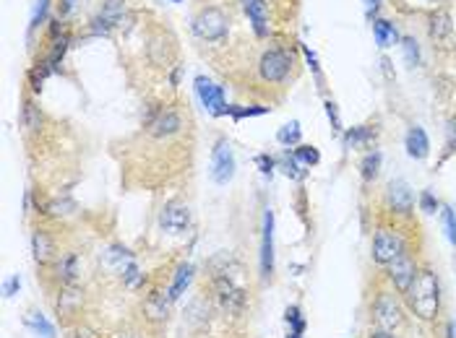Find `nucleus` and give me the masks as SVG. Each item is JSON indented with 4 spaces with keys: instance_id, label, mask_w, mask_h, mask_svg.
Wrapping results in <instances>:
<instances>
[{
    "instance_id": "obj_1",
    "label": "nucleus",
    "mask_w": 456,
    "mask_h": 338,
    "mask_svg": "<svg viewBox=\"0 0 456 338\" xmlns=\"http://www.w3.org/2000/svg\"><path fill=\"white\" fill-rule=\"evenodd\" d=\"M407 307L415 312V318L433 323L441 315V281L433 268H420L415 284L407 289Z\"/></svg>"
},
{
    "instance_id": "obj_2",
    "label": "nucleus",
    "mask_w": 456,
    "mask_h": 338,
    "mask_svg": "<svg viewBox=\"0 0 456 338\" xmlns=\"http://www.w3.org/2000/svg\"><path fill=\"white\" fill-rule=\"evenodd\" d=\"M373 320L380 330H394L404 323V304H401L399 294L394 291H378L373 300Z\"/></svg>"
},
{
    "instance_id": "obj_3",
    "label": "nucleus",
    "mask_w": 456,
    "mask_h": 338,
    "mask_svg": "<svg viewBox=\"0 0 456 338\" xmlns=\"http://www.w3.org/2000/svg\"><path fill=\"white\" fill-rule=\"evenodd\" d=\"M404 250H407V242H404V237H401L397 229L380 226L378 232L373 235V247H371L373 263H378L386 268V265H389L391 260H397Z\"/></svg>"
},
{
    "instance_id": "obj_4",
    "label": "nucleus",
    "mask_w": 456,
    "mask_h": 338,
    "mask_svg": "<svg viewBox=\"0 0 456 338\" xmlns=\"http://www.w3.org/2000/svg\"><path fill=\"white\" fill-rule=\"evenodd\" d=\"M258 73L266 84H285L292 73V55L282 47H269L258 60Z\"/></svg>"
},
{
    "instance_id": "obj_5",
    "label": "nucleus",
    "mask_w": 456,
    "mask_h": 338,
    "mask_svg": "<svg viewBox=\"0 0 456 338\" xmlns=\"http://www.w3.org/2000/svg\"><path fill=\"white\" fill-rule=\"evenodd\" d=\"M193 31L204 42H222L229 31V19L219 8L209 6V8L199 10V16L193 19Z\"/></svg>"
},
{
    "instance_id": "obj_6",
    "label": "nucleus",
    "mask_w": 456,
    "mask_h": 338,
    "mask_svg": "<svg viewBox=\"0 0 456 338\" xmlns=\"http://www.w3.org/2000/svg\"><path fill=\"white\" fill-rule=\"evenodd\" d=\"M418 273H420V265L409 250H404L397 260H391V263L386 265V279L394 284L397 294H407V289L415 284V279H418Z\"/></svg>"
},
{
    "instance_id": "obj_7",
    "label": "nucleus",
    "mask_w": 456,
    "mask_h": 338,
    "mask_svg": "<svg viewBox=\"0 0 456 338\" xmlns=\"http://www.w3.org/2000/svg\"><path fill=\"white\" fill-rule=\"evenodd\" d=\"M193 86H196V94H199L204 110H206L211 117H222V115L229 112V104H227V99H225V89L214 84L211 78H206V75H196Z\"/></svg>"
},
{
    "instance_id": "obj_8",
    "label": "nucleus",
    "mask_w": 456,
    "mask_h": 338,
    "mask_svg": "<svg viewBox=\"0 0 456 338\" xmlns=\"http://www.w3.org/2000/svg\"><path fill=\"white\" fill-rule=\"evenodd\" d=\"M235 151L229 146L227 138H219L214 143V151H211V179L217 182V185H227L229 179L235 177Z\"/></svg>"
},
{
    "instance_id": "obj_9",
    "label": "nucleus",
    "mask_w": 456,
    "mask_h": 338,
    "mask_svg": "<svg viewBox=\"0 0 456 338\" xmlns=\"http://www.w3.org/2000/svg\"><path fill=\"white\" fill-rule=\"evenodd\" d=\"M214 294H217L219 307L229 315H243L248 304V294L240 286H235V281L229 276H217L214 279Z\"/></svg>"
},
{
    "instance_id": "obj_10",
    "label": "nucleus",
    "mask_w": 456,
    "mask_h": 338,
    "mask_svg": "<svg viewBox=\"0 0 456 338\" xmlns=\"http://www.w3.org/2000/svg\"><path fill=\"white\" fill-rule=\"evenodd\" d=\"M146 131L152 138H172L183 131V115L172 107H164V110H157V112L146 120Z\"/></svg>"
},
{
    "instance_id": "obj_11",
    "label": "nucleus",
    "mask_w": 456,
    "mask_h": 338,
    "mask_svg": "<svg viewBox=\"0 0 456 338\" xmlns=\"http://www.w3.org/2000/svg\"><path fill=\"white\" fill-rule=\"evenodd\" d=\"M159 226L170 235H183L190 226V208L183 200H170L159 211Z\"/></svg>"
},
{
    "instance_id": "obj_12",
    "label": "nucleus",
    "mask_w": 456,
    "mask_h": 338,
    "mask_svg": "<svg viewBox=\"0 0 456 338\" xmlns=\"http://www.w3.org/2000/svg\"><path fill=\"white\" fill-rule=\"evenodd\" d=\"M386 206L397 216H409L415 211V193L404 179H391L386 188Z\"/></svg>"
},
{
    "instance_id": "obj_13",
    "label": "nucleus",
    "mask_w": 456,
    "mask_h": 338,
    "mask_svg": "<svg viewBox=\"0 0 456 338\" xmlns=\"http://www.w3.org/2000/svg\"><path fill=\"white\" fill-rule=\"evenodd\" d=\"M264 237H261V279L271 281L274 276V211L266 208L264 211Z\"/></svg>"
},
{
    "instance_id": "obj_14",
    "label": "nucleus",
    "mask_w": 456,
    "mask_h": 338,
    "mask_svg": "<svg viewBox=\"0 0 456 338\" xmlns=\"http://www.w3.org/2000/svg\"><path fill=\"white\" fill-rule=\"evenodd\" d=\"M123 8H125V0H105L102 10L92 19V31L94 34H110L120 24V19H123Z\"/></svg>"
},
{
    "instance_id": "obj_15",
    "label": "nucleus",
    "mask_w": 456,
    "mask_h": 338,
    "mask_svg": "<svg viewBox=\"0 0 456 338\" xmlns=\"http://www.w3.org/2000/svg\"><path fill=\"white\" fill-rule=\"evenodd\" d=\"M170 304L172 302L167 300V294H159V291H152L146 300H143V318L149 323H167L170 320Z\"/></svg>"
},
{
    "instance_id": "obj_16",
    "label": "nucleus",
    "mask_w": 456,
    "mask_h": 338,
    "mask_svg": "<svg viewBox=\"0 0 456 338\" xmlns=\"http://www.w3.org/2000/svg\"><path fill=\"white\" fill-rule=\"evenodd\" d=\"M55 240L50 237L48 229H37L34 235H31V255H34V260H37L39 265H48L55 260Z\"/></svg>"
},
{
    "instance_id": "obj_17",
    "label": "nucleus",
    "mask_w": 456,
    "mask_h": 338,
    "mask_svg": "<svg viewBox=\"0 0 456 338\" xmlns=\"http://www.w3.org/2000/svg\"><path fill=\"white\" fill-rule=\"evenodd\" d=\"M404 149H407L409 159H418L422 161L425 156L430 154V138L428 133L422 131L420 125H412L407 131V135H404Z\"/></svg>"
},
{
    "instance_id": "obj_18",
    "label": "nucleus",
    "mask_w": 456,
    "mask_h": 338,
    "mask_svg": "<svg viewBox=\"0 0 456 338\" xmlns=\"http://www.w3.org/2000/svg\"><path fill=\"white\" fill-rule=\"evenodd\" d=\"M243 8H245L248 19L253 24V31L258 37H266L269 34V3L266 0H243Z\"/></svg>"
},
{
    "instance_id": "obj_19",
    "label": "nucleus",
    "mask_w": 456,
    "mask_h": 338,
    "mask_svg": "<svg viewBox=\"0 0 456 338\" xmlns=\"http://www.w3.org/2000/svg\"><path fill=\"white\" fill-rule=\"evenodd\" d=\"M378 135V128L376 125H355L342 135L344 149H360V146H371Z\"/></svg>"
},
{
    "instance_id": "obj_20",
    "label": "nucleus",
    "mask_w": 456,
    "mask_h": 338,
    "mask_svg": "<svg viewBox=\"0 0 456 338\" xmlns=\"http://www.w3.org/2000/svg\"><path fill=\"white\" fill-rule=\"evenodd\" d=\"M193 273H196V268L190 263H180L178 265V271H175V276H172V284L170 289H167V300L170 302H178L188 291L190 281H193Z\"/></svg>"
},
{
    "instance_id": "obj_21",
    "label": "nucleus",
    "mask_w": 456,
    "mask_h": 338,
    "mask_svg": "<svg viewBox=\"0 0 456 338\" xmlns=\"http://www.w3.org/2000/svg\"><path fill=\"white\" fill-rule=\"evenodd\" d=\"M276 169L290 179H297V182H303L308 177V167H303L300 161L295 159V154H290V151H282L279 156H276Z\"/></svg>"
},
{
    "instance_id": "obj_22",
    "label": "nucleus",
    "mask_w": 456,
    "mask_h": 338,
    "mask_svg": "<svg viewBox=\"0 0 456 338\" xmlns=\"http://www.w3.org/2000/svg\"><path fill=\"white\" fill-rule=\"evenodd\" d=\"M373 37H376V45H378L380 50H389L391 45L401 42L397 27H394L391 21H386V19H376V21H373Z\"/></svg>"
},
{
    "instance_id": "obj_23",
    "label": "nucleus",
    "mask_w": 456,
    "mask_h": 338,
    "mask_svg": "<svg viewBox=\"0 0 456 338\" xmlns=\"http://www.w3.org/2000/svg\"><path fill=\"white\" fill-rule=\"evenodd\" d=\"M24 325L39 338H55V325H52L39 310H29L27 315H24Z\"/></svg>"
},
{
    "instance_id": "obj_24",
    "label": "nucleus",
    "mask_w": 456,
    "mask_h": 338,
    "mask_svg": "<svg viewBox=\"0 0 456 338\" xmlns=\"http://www.w3.org/2000/svg\"><path fill=\"white\" fill-rule=\"evenodd\" d=\"M55 271H57V279L66 284V286L76 284V279H78V255L76 253L63 255V258L55 263Z\"/></svg>"
},
{
    "instance_id": "obj_25",
    "label": "nucleus",
    "mask_w": 456,
    "mask_h": 338,
    "mask_svg": "<svg viewBox=\"0 0 456 338\" xmlns=\"http://www.w3.org/2000/svg\"><path fill=\"white\" fill-rule=\"evenodd\" d=\"M380 164H383V154H380L378 149L368 151L360 161V177L365 179V182H373V179L380 175Z\"/></svg>"
},
{
    "instance_id": "obj_26",
    "label": "nucleus",
    "mask_w": 456,
    "mask_h": 338,
    "mask_svg": "<svg viewBox=\"0 0 456 338\" xmlns=\"http://www.w3.org/2000/svg\"><path fill=\"white\" fill-rule=\"evenodd\" d=\"M209 302L204 300V297H199V300H193L188 304V315H185V318H188V323L190 325H193V328H204V325H206V323H209Z\"/></svg>"
},
{
    "instance_id": "obj_27",
    "label": "nucleus",
    "mask_w": 456,
    "mask_h": 338,
    "mask_svg": "<svg viewBox=\"0 0 456 338\" xmlns=\"http://www.w3.org/2000/svg\"><path fill=\"white\" fill-rule=\"evenodd\" d=\"M78 307H81V291L71 284V286L63 289L60 300H57V312H63V315H73Z\"/></svg>"
},
{
    "instance_id": "obj_28",
    "label": "nucleus",
    "mask_w": 456,
    "mask_h": 338,
    "mask_svg": "<svg viewBox=\"0 0 456 338\" xmlns=\"http://www.w3.org/2000/svg\"><path fill=\"white\" fill-rule=\"evenodd\" d=\"M300 138H303V128H300V122L297 120L287 122V125H282V128L276 131V141L282 143L285 149H290V146H300Z\"/></svg>"
},
{
    "instance_id": "obj_29",
    "label": "nucleus",
    "mask_w": 456,
    "mask_h": 338,
    "mask_svg": "<svg viewBox=\"0 0 456 338\" xmlns=\"http://www.w3.org/2000/svg\"><path fill=\"white\" fill-rule=\"evenodd\" d=\"M430 37L433 39H446L451 34V16H448L446 10H436L433 16H430Z\"/></svg>"
},
{
    "instance_id": "obj_30",
    "label": "nucleus",
    "mask_w": 456,
    "mask_h": 338,
    "mask_svg": "<svg viewBox=\"0 0 456 338\" xmlns=\"http://www.w3.org/2000/svg\"><path fill=\"white\" fill-rule=\"evenodd\" d=\"M21 122H24V128L31 133H37L39 128H42V112H39V107L31 102V99H27L24 107H21Z\"/></svg>"
},
{
    "instance_id": "obj_31",
    "label": "nucleus",
    "mask_w": 456,
    "mask_h": 338,
    "mask_svg": "<svg viewBox=\"0 0 456 338\" xmlns=\"http://www.w3.org/2000/svg\"><path fill=\"white\" fill-rule=\"evenodd\" d=\"M285 323L290 325V330L292 333H305L308 330V320H305L303 315V307L300 304H290L285 310Z\"/></svg>"
},
{
    "instance_id": "obj_32",
    "label": "nucleus",
    "mask_w": 456,
    "mask_h": 338,
    "mask_svg": "<svg viewBox=\"0 0 456 338\" xmlns=\"http://www.w3.org/2000/svg\"><path fill=\"white\" fill-rule=\"evenodd\" d=\"M292 154H295V159L300 161V164H303V167H315V164H318V161H321V151L315 149V146H308V143H300V146H295V151H292Z\"/></svg>"
},
{
    "instance_id": "obj_33",
    "label": "nucleus",
    "mask_w": 456,
    "mask_h": 338,
    "mask_svg": "<svg viewBox=\"0 0 456 338\" xmlns=\"http://www.w3.org/2000/svg\"><path fill=\"white\" fill-rule=\"evenodd\" d=\"M401 50H404V60H407L409 68L420 66V45L415 37H401Z\"/></svg>"
},
{
    "instance_id": "obj_34",
    "label": "nucleus",
    "mask_w": 456,
    "mask_h": 338,
    "mask_svg": "<svg viewBox=\"0 0 456 338\" xmlns=\"http://www.w3.org/2000/svg\"><path fill=\"white\" fill-rule=\"evenodd\" d=\"M73 211H76V203L68 200V198H63V200H50L48 206H45V214H50V216H71Z\"/></svg>"
},
{
    "instance_id": "obj_35",
    "label": "nucleus",
    "mask_w": 456,
    "mask_h": 338,
    "mask_svg": "<svg viewBox=\"0 0 456 338\" xmlns=\"http://www.w3.org/2000/svg\"><path fill=\"white\" fill-rule=\"evenodd\" d=\"M418 206L422 214H428V216H433V214H438L441 211V203H438V198L430 193V190H422L418 198Z\"/></svg>"
},
{
    "instance_id": "obj_36",
    "label": "nucleus",
    "mask_w": 456,
    "mask_h": 338,
    "mask_svg": "<svg viewBox=\"0 0 456 338\" xmlns=\"http://www.w3.org/2000/svg\"><path fill=\"white\" fill-rule=\"evenodd\" d=\"M269 107H229V117L232 120H245V117H258V115H266Z\"/></svg>"
},
{
    "instance_id": "obj_37",
    "label": "nucleus",
    "mask_w": 456,
    "mask_h": 338,
    "mask_svg": "<svg viewBox=\"0 0 456 338\" xmlns=\"http://www.w3.org/2000/svg\"><path fill=\"white\" fill-rule=\"evenodd\" d=\"M123 284L125 286H141L143 284V273L138 271V265H136L134 260H128V263L123 265Z\"/></svg>"
},
{
    "instance_id": "obj_38",
    "label": "nucleus",
    "mask_w": 456,
    "mask_h": 338,
    "mask_svg": "<svg viewBox=\"0 0 456 338\" xmlns=\"http://www.w3.org/2000/svg\"><path fill=\"white\" fill-rule=\"evenodd\" d=\"M441 216H443V224H446L448 242L456 247V211H454V208L443 206V208H441Z\"/></svg>"
},
{
    "instance_id": "obj_39",
    "label": "nucleus",
    "mask_w": 456,
    "mask_h": 338,
    "mask_svg": "<svg viewBox=\"0 0 456 338\" xmlns=\"http://www.w3.org/2000/svg\"><path fill=\"white\" fill-rule=\"evenodd\" d=\"M256 164H258V172H261L264 177H271L276 169V156H271V154H258Z\"/></svg>"
},
{
    "instance_id": "obj_40",
    "label": "nucleus",
    "mask_w": 456,
    "mask_h": 338,
    "mask_svg": "<svg viewBox=\"0 0 456 338\" xmlns=\"http://www.w3.org/2000/svg\"><path fill=\"white\" fill-rule=\"evenodd\" d=\"M48 8H50V0H37V8H34V16H31L29 31H34V29H37L42 21L48 19Z\"/></svg>"
},
{
    "instance_id": "obj_41",
    "label": "nucleus",
    "mask_w": 456,
    "mask_h": 338,
    "mask_svg": "<svg viewBox=\"0 0 456 338\" xmlns=\"http://www.w3.org/2000/svg\"><path fill=\"white\" fill-rule=\"evenodd\" d=\"M326 117H329V122H332V128L336 133L342 131V117H339V107L332 102V99H326Z\"/></svg>"
},
{
    "instance_id": "obj_42",
    "label": "nucleus",
    "mask_w": 456,
    "mask_h": 338,
    "mask_svg": "<svg viewBox=\"0 0 456 338\" xmlns=\"http://www.w3.org/2000/svg\"><path fill=\"white\" fill-rule=\"evenodd\" d=\"M19 289H21V276L16 273V276H10L8 281L3 284V297H6V300H13V297L19 294Z\"/></svg>"
},
{
    "instance_id": "obj_43",
    "label": "nucleus",
    "mask_w": 456,
    "mask_h": 338,
    "mask_svg": "<svg viewBox=\"0 0 456 338\" xmlns=\"http://www.w3.org/2000/svg\"><path fill=\"white\" fill-rule=\"evenodd\" d=\"M110 260H134V253L123 244H113L110 247Z\"/></svg>"
},
{
    "instance_id": "obj_44",
    "label": "nucleus",
    "mask_w": 456,
    "mask_h": 338,
    "mask_svg": "<svg viewBox=\"0 0 456 338\" xmlns=\"http://www.w3.org/2000/svg\"><path fill=\"white\" fill-rule=\"evenodd\" d=\"M446 149L456 151V117H451L446 125Z\"/></svg>"
},
{
    "instance_id": "obj_45",
    "label": "nucleus",
    "mask_w": 456,
    "mask_h": 338,
    "mask_svg": "<svg viewBox=\"0 0 456 338\" xmlns=\"http://www.w3.org/2000/svg\"><path fill=\"white\" fill-rule=\"evenodd\" d=\"M303 52H305V60L311 63V71H313L315 78L321 81V68H318V60H315V52H313V50H311V47H308V45H303Z\"/></svg>"
},
{
    "instance_id": "obj_46",
    "label": "nucleus",
    "mask_w": 456,
    "mask_h": 338,
    "mask_svg": "<svg viewBox=\"0 0 456 338\" xmlns=\"http://www.w3.org/2000/svg\"><path fill=\"white\" fill-rule=\"evenodd\" d=\"M362 3H365V16H368V21H376L378 8H380V0H362Z\"/></svg>"
},
{
    "instance_id": "obj_47",
    "label": "nucleus",
    "mask_w": 456,
    "mask_h": 338,
    "mask_svg": "<svg viewBox=\"0 0 456 338\" xmlns=\"http://www.w3.org/2000/svg\"><path fill=\"white\" fill-rule=\"evenodd\" d=\"M76 3L78 0H60V3H57V13H60V19H66L68 13L76 8Z\"/></svg>"
},
{
    "instance_id": "obj_48",
    "label": "nucleus",
    "mask_w": 456,
    "mask_h": 338,
    "mask_svg": "<svg viewBox=\"0 0 456 338\" xmlns=\"http://www.w3.org/2000/svg\"><path fill=\"white\" fill-rule=\"evenodd\" d=\"M71 338H99L92 328H76Z\"/></svg>"
},
{
    "instance_id": "obj_49",
    "label": "nucleus",
    "mask_w": 456,
    "mask_h": 338,
    "mask_svg": "<svg viewBox=\"0 0 456 338\" xmlns=\"http://www.w3.org/2000/svg\"><path fill=\"white\" fill-rule=\"evenodd\" d=\"M371 338H397L391 330H380V328H376V330H371Z\"/></svg>"
},
{
    "instance_id": "obj_50",
    "label": "nucleus",
    "mask_w": 456,
    "mask_h": 338,
    "mask_svg": "<svg viewBox=\"0 0 456 338\" xmlns=\"http://www.w3.org/2000/svg\"><path fill=\"white\" fill-rule=\"evenodd\" d=\"M446 338H456V320H448L446 323Z\"/></svg>"
},
{
    "instance_id": "obj_51",
    "label": "nucleus",
    "mask_w": 456,
    "mask_h": 338,
    "mask_svg": "<svg viewBox=\"0 0 456 338\" xmlns=\"http://www.w3.org/2000/svg\"><path fill=\"white\" fill-rule=\"evenodd\" d=\"M380 68H383V73L391 78V60H389V57H380Z\"/></svg>"
},
{
    "instance_id": "obj_52",
    "label": "nucleus",
    "mask_w": 456,
    "mask_h": 338,
    "mask_svg": "<svg viewBox=\"0 0 456 338\" xmlns=\"http://www.w3.org/2000/svg\"><path fill=\"white\" fill-rule=\"evenodd\" d=\"M180 73H183V68H175V71H172V75H170L172 86H178V81H180Z\"/></svg>"
},
{
    "instance_id": "obj_53",
    "label": "nucleus",
    "mask_w": 456,
    "mask_h": 338,
    "mask_svg": "<svg viewBox=\"0 0 456 338\" xmlns=\"http://www.w3.org/2000/svg\"><path fill=\"white\" fill-rule=\"evenodd\" d=\"M287 338H303V333H292V330H290V333H287Z\"/></svg>"
},
{
    "instance_id": "obj_54",
    "label": "nucleus",
    "mask_w": 456,
    "mask_h": 338,
    "mask_svg": "<svg viewBox=\"0 0 456 338\" xmlns=\"http://www.w3.org/2000/svg\"><path fill=\"white\" fill-rule=\"evenodd\" d=\"M117 338H138V336H131V333H123V336H117Z\"/></svg>"
},
{
    "instance_id": "obj_55",
    "label": "nucleus",
    "mask_w": 456,
    "mask_h": 338,
    "mask_svg": "<svg viewBox=\"0 0 456 338\" xmlns=\"http://www.w3.org/2000/svg\"><path fill=\"white\" fill-rule=\"evenodd\" d=\"M172 3H180V0H172Z\"/></svg>"
}]
</instances>
